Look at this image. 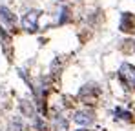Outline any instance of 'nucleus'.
Here are the masks:
<instances>
[{"label":"nucleus","mask_w":135,"mask_h":131,"mask_svg":"<svg viewBox=\"0 0 135 131\" xmlns=\"http://www.w3.org/2000/svg\"><path fill=\"white\" fill-rule=\"evenodd\" d=\"M119 78L124 82V86L128 89H135V66L128 64V62L120 64V67H119Z\"/></svg>","instance_id":"f257e3e1"},{"label":"nucleus","mask_w":135,"mask_h":131,"mask_svg":"<svg viewBox=\"0 0 135 131\" xmlns=\"http://www.w3.org/2000/svg\"><path fill=\"white\" fill-rule=\"evenodd\" d=\"M38 17H40V11H37V9L27 11L22 17V27L29 33H35L38 29Z\"/></svg>","instance_id":"f03ea898"},{"label":"nucleus","mask_w":135,"mask_h":131,"mask_svg":"<svg viewBox=\"0 0 135 131\" xmlns=\"http://www.w3.org/2000/svg\"><path fill=\"white\" fill-rule=\"evenodd\" d=\"M73 120L79 126H90V124H93V120H95V115H93L91 109H80V111H77L73 115Z\"/></svg>","instance_id":"7ed1b4c3"},{"label":"nucleus","mask_w":135,"mask_h":131,"mask_svg":"<svg viewBox=\"0 0 135 131\" xmlns=\"http://www.w3.org/2000/svg\"><path fill=\"white\" fill-rule=\"evenodd\" d=\"M119 29L124 33H135V20L130 13H122V18L119 24Z\"/></svg>","instance_id":"20e7f679"},{"label":"nucleus","mask_w":135,"mask_h":131,"mask_svg":"<svg viewBox=\"0 0 135 131\" xmlns=\"http://www.w3.org/2000/svg\"><path fill=\"white\" fill-rule=\"evenodd\" d=\"M0 20L4 22L9 29H13L15 27V22H17V18H15V15L9 11V7H6V6H0Z\"/></svg>","instance_id":"39448f33"},{"label":"nucleus","mask_w":135,"mask_h":131,"mask_svg":"<svg viewBox=\"0 0 135 131\" xmlns=\"http://www.w3.org/2000/svg\"><path fill=\"white\" fill-rule=\"evenodd\" d=\"M115 117H119V118H126V120H130V118H132V113H128V111H124V109L117 108V109H115Z\"/></svg>","instance_id":"423d86ee"},{"label":"nucleus","mask_w":135,"mask_h":131,"mask_svg":"<svg viewBox=\"0 0 135 131\" xmlns=\"http://www.w3.org/2000/svg\"><path fill=\"white\" fill-rule=\"evenodd\" d=\"M11 129H13V131H15V129H20V120H18V118L11 122Z\"/></svg>","instance_id":"0eeeda50"},{"label":"nucleus","mask_w":135,"mask_h":131,"mask_svg":"<svg viewBox=\"0 0 135 131\" xmlns=\"http://www.w3.org/2000/svg\"><path fill=\"white\" fill-rule=\"evenodd\" d=\"M79 131H86V129H79Z\"/></svg>","instance_id":"6e6552de"}]
</instances>
